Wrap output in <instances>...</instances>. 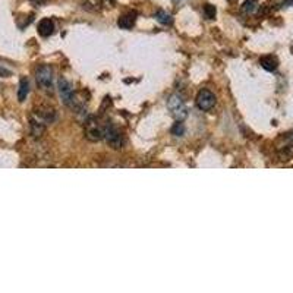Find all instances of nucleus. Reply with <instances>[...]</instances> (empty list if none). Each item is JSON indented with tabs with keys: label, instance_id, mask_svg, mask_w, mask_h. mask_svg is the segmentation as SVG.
Listing matches in <instances>:
<instances>
[{
	"label": "nucleus",
	"instance_id": "nucleus-1",
	"mask_svg": "<svg viewBox=\"0 0 293 293\" xmlns=\"http://www.w3.org/2000/svg\"><path fill=\"white\" fill-rule=\"evenodd\" d=\"M167 107L172 113V116L178 120V122H182L183 119H186L188 116V109H186V104L183 101V98L179 95V94H172L167 100Z\"/></svg>",
	"mask_w": 293,
	"mask_h": 293
},
{
	"label": "nucleus",
	"instance_id": "nucleus-2",
	"mask_svg": "<svg viewBox=\"0 0 293 293\" xmlns=\"http://www.w3.org/2000/svg\"><path fill=\"white\" fill-rule=\"evenodd\" d=\"M35 79H37V84L43 90L51 91L53 90V69H51V66L41 65L35 72Z\"/></svg>",
	"mask_w": 293,
	"mask_h": 293
},
{
	"label": "nucleus",
	"instance_id": "nucleus-3",
	"mask_svg": "<svg viewBox=\"0 0 293 293\" xmlns=\"http://www.w3.org/2000/svg\"><path fill=\"white\" fill-rule=\"evenodd\" d=\"M57 87H59V94L63 100V103L70 107V109H78L76 106V100H75V94H73V88L72 85L65 79V78H60L59 82H57Z\"/></svg>",
	"mask_w": 293,
	"mask_h": 293
},
{
	"label": "nucleus",
	"instance_id": "nucleus-4",
	"mask_svg": "<svg viewBox=\"0 0 293 293\" xmlns=\"http://www.w3.org/2000/svg\"><path fill=\"white\" fill-rule=\"evenodd\" d=\"M103 131H104V138H106L107 144H109L112 148L119 150V148L123 145V136H122V134H120L113 125H110V123L104 125V126H103Z\"/></svg>",
	"mask_w": 293,
	"mask_h": 293
},
{
	"label": "nucleus",
	"instance_id": "nucleus-5",
	"mask_svg": "<svg viewBox=\"0 0 293 293\" xmlns=\"http://www.w3.org/2000/svg\"><path fill=\"white\" fill-rule=\"evenodd\" d=\"M197 106L203 112H210L216 106V95L210 90H201L197 95Z\"/></svg>",
	"mask_w": 293,
	"mask_h": 293
},
{
	"label": "nucleus",
	"instance_id": "nucleus-6",
	"mask_svg": "<svg viewBox=\"0 0 293 293\" xmlns=\"http://www.w3.org/2000/svg\"><path fill=\"white\" fill-rule=\"evenodd\" d=\"M85 136H87L90 141H92V142L103 139V138H104L103 126L97 125L94 120H90V122L87 123V128H85Z\"/></svg>",
	"mask_w": 293,
	"mask_h": 293
},
{
	"label": "nucleus",
	"instance_id": "nucleus-7",
	"mask_svg": "<svg viewBox=\"0 0 293 293\" xmlns=\"http://www.w3.org/2000/svg\"><path fill=\"white\" fill-rule=\"evenodd\" d=\"M34 113H35V116H37L40 120H43L44 123H50V122H53L54 117H56V112H54V109L50 107V106H40V107H37V109L34 110Z\"/></svg>",
	"mask_w": 293,
	"mask_h": 293
},
{
	"label": "nucleus",
	"instance_id": "nucleus-8",
	"mask_svg": "<svg viewBox=\"0 0 293 293\" xmlns=\"http://www.w3.org/2000/svg\"><path fill=\"white\" fill-rule=\"evenodd\" d=\"M136 16H138L136 12H128V13L122 15L119 18V21H117L119 28H122V29H131L135 25V22H136Z\"/></svg>",
	"mask_w": 293,
	"mask_h": 293
},
{
	"label": "nucleus",
	"instance_id": "nucleus-9",
	"mask_svg": "<svg viewBox=\"0 0 293 293\" xmlns=\"http://www.w3.org/2000/svg\"><path fill=\"white\" fill-rule=\"evenodd\" d=\"M54 32V22L50 18H44L38 22V34L41 37H50Z\"/></svg>",
	"mask_w": 293,
	"mask_h": 293
},
{
	"label": "nucleus",
	"instance_id": "nucleus-10",
	"mask_svg": "<svg viewBox=\"0 0 293 293\" xmlns=\"http://www.w3.org/2000/svg\"><path fill=\"white\" fill-rule=\"evenodd\" d=\"M260 63H261V66H263L266 70H269V72H273V70H276V69H277V66H279V62H277V59H276V57H273V56H266V57H263V59L260 60Z\"/></svg>",
	"mask_w": 293,
	"mask_h": 293
},
{
	"label": "nucleus",
	"instance_id": "nucleus-11",
	"mask_svg": "<svg viewBox=\"0 0 293 293\" xmlns=\"http://www.w3.org/2000/svg\"><path fill=\"white\" fill-rule=\"evenodd\" d=\"M29 92V84H28V79L26 78H22L21 82H19V90H18V100L22 103L25 101L26 95Z\"/></svg>",
	"mask_w": 293,
	"mask_h": 293
},
{
	"label": "nucleus",
	"instance_id": "nucleus-12",
	"mask_svg": "<svg viewBox=\"0 0 293 293\" xmlns=\"http://www.w3.org/2000/svg\"><path fill=\"white\" fill-rule=\"evenodd\" d=\"M156 18H157V21H158L160 23H163V25H172V23H173L172 15L167 13V12H164V10H157Z\"/></svg>",
	"mask_w": 293,
	"mask_h": 293
},
{
	"label": "nucleus",
	"instance_id": "nucleus-13",
	"mask_svg": "<svg viewBox=\"0 0 293 293\" xmlns=\"http://www.w3.org/2000/svg\"><path fill=\"white\" fill-rule=\"evenodd\" d=\"M31 132L34 136H40L44 132V123L37 122V120H31Z\"/></svg>",
	"mask_w": 293,
	"mask_h": 293
},
{
	"label": "nucleus",
	"instance_id": "nucleus-14",
	"mask_svg": "<svg viewBox=\"0 0 293 293\" xmlns=\"http://www.w3.org/2000/svg\"><path fill=\"white\" fill-rule=\"evenodd\" d=\"M242 9H244V12H247L248 15H252V13H255V12H257V9H258V4H257V1H255V0H247V1L244 3Z\"/></svg>",
	"mask_w": 293,
	"mask_h": 293
},
{
	"label": "nucleus",
	"instance_id": "nucleus-15",
	"mask_svg": "<svg viewBox=\"0 0 293 293\" xmlns=\"http://www.w3.org/2000/svg\"><path fill=\"white\" fill-rule=\"evenodd\" d=\"M216 13H217L216 6H213V4H210V3H207V4L204 6V15H205L207 19H214V18H216Z\"/></svg>",
	"mask_w": 293,
	"mask_h": 293
},
{
	"label": "nucleus",
	"instance_id": "nucleus-16",
	"mask_svg": "<svg viewBox=\"0 0 293 293\" xmlns=\"http://www.w3.org/2000/svg\"><path fill=\"white\" fill-rule=\"evenodd\" d=\"M172 134H173L175 136H182V135L185 134V126H183V123H182V122L175 123V126L172 128Z\"/></svg>",
	"mask_w": 293,
	"mask_h": 293
},
{
	"label": "nucleus",
	"instance_id": "nucleus-17",
	"mask_svg": "<svg viewBox=\"0 0 293 293\" xmlns=\"http://www.w3.org/2000/svg\"><path fill=\"white\" fill-rule=\"evenodd\" d=\"M9 75H10V70H7V69H4V68L0 66V76H4V78H6V76H9Z\"/></svg>",
	"mask_w": 293,
	"mask_h": 293
},
{
	"label": "nucleus",
	"instance_id": "nucleus-18",
	"mask_svg": "<svg viewBox=\"0 0 293 293\" xmlns=\"http://www.w3.org/2000/svg\"><path fill=\"white\" fill-rule=\"evenodd\" d=\"M29 1H31L32 4H35V6H41V4H44L47 0H29Z\"/></svg>",
	"mask_w": 293,
	"mask_h": 293
},
{
	"label": "nucleus",
	"instance_id": "nucleus-19",
	"mask_svg": "<svg viewBox=\"0 0 293 293\" xmlns=\"http://www.w3.org/2000/svg\"><path fill=\"white\" fill-rule=\"evenodd\" d=\"M229 1H235V0H229Z\"/></svg>",
	"mask_w": 293,
	"mask_h": 293
}]
</instances>
